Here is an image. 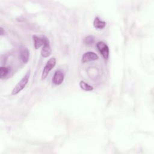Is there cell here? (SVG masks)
Returning a JSON list of instances; mask_svg holds the SVG:
<instances>
[{"label":"cell","mask_w":154,"mask_h":154,"mask_svg":"<svg viewBox=\"0 0 154 154\" xmlns=\"http://www.w3.org/2000/svg\"><path fill=\"white\" fill-rule=\"evenodd\" d=\"M97 59H98V56L96 53L89 51V52H85L82 55L81 61L82 63H88L92 61H95Z\"/></svg>","instance_id":"5b68a950"},{"label":"cell","mask_w":154,"mask_h":154,"mask_svg":"<svg viewBox=\"0 0 154 154\" xmlns=\"http://www.w3.org/2000/svg\"><path fill=\"white\" fill-rule=\"evenodd\" d=\"M79 86L81 89L84 91H92L93 90V87L89 85L88 84L86 83L84 81H81L79 82Z\"/></svg>","instance_id":"30bf717a"},{"label":"cell","mask_w":154,"mask_h":154,"mask_svg":"<svg viewBox=\"0 0 154 154\" xmlns=\"http://www.w3.org/2000/svg\"><path fill=\"white\" fill-rule=\"evenodd\" d=\"M10 69L8 67L5 66H1L0 67V77L1 79H3L5 77L7 76V75L9 73Z\"/></svg>","instance_id":"8fae6325"},{"label":"cell","mask_w":154,"mask_h":154,"mask_svg":"<svg viewBox=\"0 0 154 154\" xmlns=\"http://www.w3.org/2000/svg\"><path fill=\"white\" fill-rule=\"evenodd\" d=\"M32 40L34 43V46L35 49H38L41 46H43L45 42V35L37 36L36 35H32Z\"/></svg>","instance_id":"52a82bcc"},{"label":"cell","mask_w":154,"mask_h":154,"mask_svg":"<svg viewBox=\"0 0 154 154\" xmlns=\"http://www.w3.org/2000/svg\"><path fill=\"white\" fill-rule=\"evenodd\" d=\"M93 26L97 29H102L106 26V22L102 20L99 17H96L93 21Z\"/></svg>","instance_id":"9c48e42d"},{"label":"cell","mask_w":154,"mask_h":154,"mask_svg":"<svg viewBox=\"0 0 154 154\" xmlns=\"http://www.w3.org/2000/svg\"><path fill=\"white\" fill-rule=\"evenodd\" d=\"M83 42L87 45H91L94 42V37L91 35H87L84 37Z\"/></svg>","instance_id":"7c38bea8"},{"label":"cell","mask_w":154,"mask_h":154,"mask_svg":"<svg viewBox=\"0 0 154 154\" xmlns=\"http://www.w3.org/2000/svg\"><path fill=\"white\" fill-rule=\"evenodd\" d=\"M56 64V59L55 57H51L49 59V60L47 61L46 64H45L42 73V79H45L48 74L49 73L50 71L53 69Z\"/></svg>","instance_id":"7a4b0ae2"},{"label":"cell","mask_w":154,"mask_h":154,"mask_svg":"<svg viewBox=\"0 0 154 154\" xmlns=\"http://www.w3.org/2000/svg\"><path fill=\"white\" fill-rule=\"evenodd\" d=\"M64 79L63 72L61 70H57L54 73L52 78V82L55 85H60L62 84Z\"/></svg>","instance_id":"8992f818"},{"label":"cell","mask_w":154,"mask_h":154,"mask_svg":"<svg viewBox=\"0 0 154 154\" xmlns=\"http://www.w3.org/2000/svg\"><path fill=\"white\" fill-rule=\"evenodd\" d=\"M20 58L21 61L24 63H26L29 60V51L26 47H22L20 50Z\"/></svg>","instance_id":"ba28073f"},{"label":"cell","mask_w":154,"mask_h":154,"mask_svg":"<svg viewBox=\"0 0 154 154\" xmlns=\"http://www.w3.org/2000/svg\"><path fill=\"white\" fill-rule=\"evenodd\" d=\"M52 52L51 47L50 45V42L49 38L45 35V42L43 48L41 50V55L43 57H48L51 55Z\"/></svg>","instance_id":"277c9868"},{"label":"cell","mask_w":154,"mask_h":154,"mask_svg":"<svg viewBox=\"0 0 154 154\" xmlns=\"http://www.w3.org/2000/svg\"><path fill=\"white\" fill-rule=\"evenodd\" d=\"M96 46L97 48L98 51L102 55V57L104 58V59L107 60L109 57V50L108 45L105 42L100 41L97 43Z\"/></svg>","instance_id":"3957f363"},{"label":"cell","mask_w":154,"mask_h":154,"mask_svg":"<svg viewBox=\"0 0 154 154\" xmlns=\"http://www.w3.org/2000/svg\"><path fill=\"white\" fill-rule=\"evenodd\" d=\"M4 34H5V31H4V29H3L2 27H1V31H0V34H1V35L2 36V35H3Z\"/></svg>","instance_id":"4fadbf2b"},{"label":"cell","mask_w":154,"mask_h":154,"mask_svg":"<svg viewBox=\"0 0 154 154\" xmlns=\"http://www.w3.org/2000/svg\"><path fill=\"white\" fill-rule=\"evenodd\" d=\"M29 76H30V70H28L26 72V73L25 75V76L20 79V81L13 88L11 91V94L13 95H16L18 94L25 87V86L26 85L29 81Z\"/></svg>","instance_id":"6da1fadb"}]
</instances>
